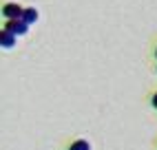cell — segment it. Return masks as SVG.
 I'll use <instances>...</instances> for the list:
<instances>
[{
  "label": "cell",
  "mask_w": 157,
  "mask_h": 150,
  "mask_svg": "<svg viewBox=\"0 0 157 150\" xmlns=\"http://www.w3.org/2000/svg\"><path fill=\"white\" fill-rule=\"evenodd\" d=\"M22 13H25V7H20L16 2H7L2 7V16L7 20H22Z\"/></svg>",
  "instance_id": "1"
},
{
  "label": "cell",
  "mask_w": 157,
  "mask_h": 150,
  "mask_svg": "<svg viewBox=\"0 0 157 150\" xmlns=\"http://www.w3.org/2000/svg\"><path fill=\"white\" fill-rule=\"evenodd\" d=\"M5 29H7V31H11V33L18 38V36H25L27 31H29V24L25 22V20H7Z\"/></svg>",
  "instance_id": "2"
},
{
  "label": "cell",
  "mask_w": 157,
  "mask_h": 150,
  "mask_svg": "<svg viewBox=\"0 0 157 150\" xmlns=\"http://www.w3.org/2000/svg\"><path fill=\"white\" fill-rule=\"evenodd\" d=\"M16 36L11 33V31H7V29H2V33H0V44H2L5 49H11L13 44H16Z\"/></svg>",
  "instance_id": "3"
},
{
  "label": "cell",
  "mask_w": 157,
  "mask_h": 150,
  "mask_svg": "<svg viewBox=\"0 0 157 150\" xmlns=\"http://www.w3.org/2000/svg\"><path fill=\"white\" fill-rule=\"evenodd\" d=\"M22 20H25L27 24H33L36 20H38V11H36L33 7H27V9H25V13H22Z\"/></svg>",
  "instance_id": "4"
},
{
  "label": "cell",
  "mask_w": 157,
  "mask_h": 150,
  "mask_svg": "<svg viewBox=\"0 0 157 150\" xmlns=\"http://www.w3.org/2000/svg\"><path fill=\"white\" fill-rule=\"evenodd\" d=\"M69 150H91V146H89V141H84V139H78V141H73L69 146Z\"/></svg>",
  "instance_id": "5"
},
{
  "label": "cell",
  "mask_w": 157,
  "mask_h": 150,
  "mask_svg": "<svg viewBox=\"0 0 157 150\" xmlns=\"http://www.w3.org/2000/svg\"><path fill=\"white\" fill-rule=\"evenodd\" d=\"M153 106H155V108H157V93L153 95Z\"/></svg>",
  "instance_id": "6"
}]
</instances>
